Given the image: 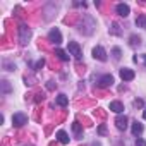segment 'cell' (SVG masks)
I'll return each instance as SVG.
<instances>
[{
	"mask_svg": "<svg viewBox=\"0 0 146 146\" xmlns=\"http://www.w3.org/2000/svg\"><path fill=\"white\" fill-rule=\"evenodd\" d=\"M29 38H31V29L28 26L21 24V28H19V41H21V45H26Z\"/></svg>",
	"mask_w": 146,
	"mask_h": 146,
	"instance_id": "1",
	"label": "cell"
},
{
	"mask_svg": "<svg viewBox=\"0 0 146 146\" xmlns=\"http://www.w3.org/2000/svg\"><path fill=\"white\" fill-rule=\"evenodd\" d=\"M48 40H50L52 43H55V45H60V43H62V33H60L57 28H53V29L48 33Z\"/></svg>",
	"mask_w": 146,
	"mask_h": 146,
	"instance_id": "2",
	"label": "cell"
},
{
	"mask_svg": "<svg viewBox=\"0 0 146 146\" xmlns=\"http://www.w3.org/2000/svg\"><path fill=\"white\" fill-rule=\"evenodd\" d=\"M12 124L16 127H23L24 124H28V117L24 113H14L12 115Z\"/></svg>",
	"mask_w": 146,
	"mask_h": 146,
	"instance_id": "3",
	"label": "cell"
},
{
	"mask_svg": "<svg viewBox=\"0 0 146 146\" xmlns=\"http://www.w3.org/2000/svg\"><path fill=\"white\" fill-rule=\"evenodd\" d=\"M69 52H70V55H74L78 60H79V58H81V55H83L81 46H79L76 41H69Z\"/></svg>",
	"mask_w": 146,
	"mask_h": 146,
	"instance_id": "4",
	"label": "cell"
},
{
	"mask_svg": "<svg viewBox=\"0 0 146 146\" xmlns=\"http://www.w3.org/2000/svg\"><path fill=\"white\" fill-rule=\"evenodd\" d=\"M113 84V78L110 74H105L98 79V88H110Z\"/></svg>",
	"mask_w": 146,
	"mask_h": 146,
	"instance_id": "5",
	"label": "cell"
},
{
	"mask_svg": "<svg viewBox=\"0 0 146 146\" xmlns=\"http://www.w3.org/2000/svg\"><path fill=\"white\" fill-rule=\"evenodd\" d=\"M119 74H120L122 81H132V79L136 78V74H134V70H132V69H125V67L119 70Z\"/></svg>",
	"mask_w": 146,
	"mask_h": 146,
	"instance_id": "6",
	"label": "cell"
},
{
	"mask_svg": "<svg viewBox=\"0 0 146 146\" xmlns=\"http://www.w3.org/2000/svg\"><path fill=\"white\" fill-rule=\"evenodd\" d=\"M93 57L98 58L100 62H105V60H107V52H105V48H103V46H95V48H93Z\"/></svg>",
	"mask_w": 146,
	"mask_h": 146,
	"instance_id": "7",
	"label": "cell"
},
{
	"mask_svg": "<svg viewBox=\"0 0 146 146\" xmlns=\"http://www.w3.org/2000/svg\"><path fill=\"white\" fill-rule=\"evenodd\" d=\"M115 11H117V14H119V16H122V17H127V16H129V12H131V9H129V5H127V4H117Z\"/></svg>",
	"mask_w": 146,
	"mask_h": 146,
	"instance_id": "8",
	"label": "cell"
},
{
	"mask_svg": "<svg viewBox=\"0 0 146 146\" xmlns=\"http://www.w3.org/2000/svg\"><path fill=\"white\" fill-rule=\"evenodd\" d=\"M115 125H117L119 131H125L127 129V117L125 115H119L115 119Z\"/></svg>",
	"mask_w": 146,
	"mask_h": 146,
	"instance_id": "9",
	"label": "cell"
},
{
	"mask_svg": "<svg viewBox=\"0 0 146 146\" xmlns=\"http://www.w3.org/2000/svg\"><path fill=\"white\" fill-rule=\"evenodd\" d=\"M110 110L115 113H122L124 112V105L120 102H110Z\"/></svg>",
	"mask_w": 146,
	"mask_h": 146,
	"instance_id": "10",
	"label": "cell"
},
{
	"mask_svg": "<svg viewBox=\"0 0 146 146\" xmlns=\"http://www.w3.org/2000/svg\"><path fill=\"white\" fill-rule=\"evenodd\" d=\"M131 131H132V134H134V136H139V134L143 132V124H141V122H137V120H136V122H132Z\"/></svg>",
	"mask_w": 146,
	"mask_h": 146,
	"instance_id": "11",
	"label": "cell"
},
{
	"mask_svg": "<svg viewBox=\"0 0 146 146\" xmlns=\"http://www.w3.org/2000/svg\"><path fill=\"white\" fill-rule=\"evenodd\" d=\"M57 139H58L62 144H69V136H67L65 131H58V132H57Z\"/></svg>",
	"mask_w": 146,
	"mask_h": 146,
	"instance_id": "12",
	"label": "cell"
},
{
	"mask_svg": "<svg viewBox=\"0 0 146 146\" xmlns=\"http://www.w3.org/2000/svg\"><path fill=\"white\" fill-rule=\"evenodd\" d=\"M55 55H57L60 60H64V62H67V60H69L67 52H65V50H62V48H57V50H55Z\"/></svg>",
	"mask_w": 146,
	"mask_h": 146,
	"instance_id": "13",
	"label": "cell"
},
{
	"mask_svg": "<svg viewBox=\"0 0 146 146\" xmlns=\"http://www.w3.org/2000/svg\"><path fill=\"white\" fill-rule=\"evenodd\" d=\"M136 26L137 28H144L146 26V14H139L136 17Z\"/></svg>",
	"mask_w": 146,
	"mask_h": 146,
	"instance_id": "14",
	"label": "cell"
},
{
	"mask_svg": "<svg viewBox=\"0 0 146 146\" xmlns=\"http://www.w3.org/2000/svg\"><path fill=\"white\" fill-rule=\"evenodd\" d=\"M57 105H60V107H67V105H69V98H67L65 95H58V96H57Z\"/></svg>",
	"mask_w": 146,
	"mask_h": 146,
	"instance_id": "15",
	"label": "cell"
},
{
	"mask_svg": "<svg viewBox=\"0 0 146 146\" xmlns=\"http://www.w3.org/2000/svg\"><path fill=\"white\" fill-rule=\"evenodd\" d=\"M72 131L76 132V136H78V137H83V129H81L79 122H74V124H72Z\"/></svg>",
	"mask_w": 146,
	"mask_h": 146,
	"instance_id": "16",
	"label": "cell"
},
{
	"mask_svg": "<svg viewBox=\"0 0 146 146\" xmlns=\"http://www.w3.org/2000/svg\"><path fill=\"white\" fill-rule=\"evenodd\" d=\"M112 53H113V58H115V60H120V53H122V52H120V48H117V46H115V48L112 50Z\"/></svg>",
	"mask_w": 146,
	"mask_h": 146,
	"instance_id": "17",
	"label": "cell"
},
{
	"mask_svg": "<svg viewBox=\"0 0 146 146\" xmlns=\"http://www.w3.org/2000/svg\"><path fill=\"white\" fill-rule=\"evenodd\" d=\"M141 43V40H139V36H136V35H132L131 36V45H139Z\"/></svg>",
	"mask_w": 146,
	"mask_h": 146,
	"instance_id": "18",
	"label": "cell"
},
{
	"mask_svg": "<svg viewBox=\"0 0 146 146\" xmlns=\"http://www.w3.org/2000/svg\"><path fill=\"white\" fill-rule=\"evenodd\" d=\"M132 60H134V62H137V60H141V62H143V64L146 65V53H144V55H141V57H137V55H136V57H134Z\"/></svg>",
	"mask_w": 146,
	"mask_h": 146,
	"instance_id": "19",
	"label": "cell"
},
{
	"mask_svg": "<svg viewBox=\"0 0 146 146\" xmlns=\"http://www.w3.org/2000/svg\"><path fill=\"white\" fill-rule=\"evenodd\" d=\"M112 33H113V35H120V29H119V24H112Z\"/></svg>",
	"mask_w": 146,
	"mask_h": 146,
	"instance_id": "20",
	"label": "cell"
},
{
	"mask_svg": "<svg viewBox=\"0 0 146 146\" xmlns=\"http://www.w3.org/2000/svg\"><path fill=\"white\" fill-rule=\"evenodd\" d=\"M43 65H45V60H43V58H40V60H38V62H36V65H35V67H36V69H38V70H40V69H41V67H43Z\"/></svg>",
	"mask_w": 146,
	"mask_h": 146,
	"instance_id": "21",
	"label": "cell"
},
{
	"mask_svg": "<svg viewBox=\"0 0 146 146\" xmlns=\"http://www.w3.org/2000/svg\"><path fill=\"white\" fill-rule=\"evenodd\" d=\"M136 146H146V143L141 137H136Z\"/></svg>",
	"mask_w": 146,
	"mask_h": 146,
	"instance_id": "22",
	"label": "cell"
},
{
	"mask_svg": "<svg viewBox=\"0 0 146 146\" xmlns=\"http://www.w3.org/2000/svg\"><path fill=\"white\" fill-rule=\"evenodd\" d=\"M98 132H100L102 136H103V134H107V127H105V125H100V127H98Z\"/></svg>",
	"mask_w": 146,
	"mask_h": 146,
	"instance_id": "23",
	"label": "cell"
},
{
	"mask_svg": "<svg viewBox=\"0 0 146 146\" xmlns=\"http://www.w3.org/2000/svg\"><path fill=\"white\" fill-rule=\"evenodd\" d=\"M46 88H48V90H53V88H55V84H53V81H48V84H46Z\"/></svg>",
	"mask_w": 146,
	"mask_h": 146,
	"instance_id": "24",
	"label": "cell"
},
{
	"mask_svg": "<svg viewBox=\"0 0 146 146\" xmlns=\"http://www.w3.org/2000/svg\"><path fill=\"white\" fill-rule=\"evenodd\" d=\"M134 107H143V102H141V100H136V102H134Z\"/></svg>",
	"mask_w": 146,
	"mask_h": 146,
	"instance_id": "25",
	"label": "cell"
},
{
	"mask_svg": "<svg viewBox=\"0 0 146 146\" xmlns=\"http://www.w3.org/2000/svg\"><path fill=\"white\" fill-rule=\"evenodd\" d=\"M143 117H144V119H146V108H144V112H143Z\"/></svg>",
	"mask_w": 146,
	"mask_h": 146,
	"instance_id": "26",
	"label": "cell"
}]
</instances>
